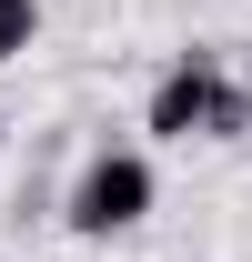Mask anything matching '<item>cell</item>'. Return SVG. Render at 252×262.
<instances>
[{
	"instance_id": "cell-1",
	"label": "cell",
	"mask_w": 252,
	"mask_h": 262,
	"mask_svg": "<svg viewBox=\"0 0 252 262\" xmlns=\"http://www.w3.org/2000/svg\"><path fill=\"white\" fill-rule=\"evenodd\" d=\"M242 121H252V91H242V81H222L212 51H182V61L152 81V111H141L152 141H232Z\"/></svg>"
},
{
	"instance_id": "cell-2",
	"label": "cell",
	"mask_w": 252,
	"mask_h": 262,
	"mask_svg": "<svg viewBox=\"0 0 252 262\" xmlns=\"http://www.w3.org/2000/svg\"><path fill=\"white\" fill-rule=\"evenodd\" d=\"M152 162L131 151V141H101L91 162H81V182H71V202H61V222L81 232V242H111V232H131L141 212H152Z\"/></svg>"
},
{
	"instance_id": "cell-3",
	"label": "cell",
	"mask_w": 252,
	"mask_h": 262,
	"mask_svg": "<svg viewBox=\"0 0 252 262\" xmlns=\"http://www.w3.org/2000/svg\"><path fill=\"white\" fill-rule=\"evenodd\" d=\"M40 40V0H0V61H20Z\"/></svg>"
},
{
	"instance_id": "cell-4",
	"label": "cell",
	"mask_w": 252,
	"mask_h": 262,
	"mask_svg": "<svg viewBox=\"0 0 252 262\" xmlns=\"http://www.w3.org/2000/svg\"><path fill=\"white\" fill-rule=\"evenodd\" d=\"M242 91H252V51H242Z\"/></svg>"
},
{
	"instance_id": "cell-5",
	"label": "cell",
	"mask_w": 252,
	"mask_h": 262,
	"mask_svg": "<svg viewBox=\"0 0 252 262\" xmlns=\"http://www.w3.org/2000/svg\"><path fill=\"white\" fill-rule=\"evenodd\" d=\"M0 141H10V121H0Z\"/></svg>"
}]
</instances>
